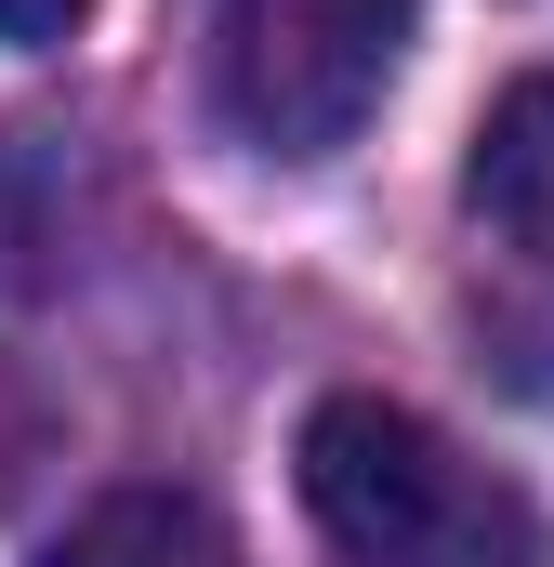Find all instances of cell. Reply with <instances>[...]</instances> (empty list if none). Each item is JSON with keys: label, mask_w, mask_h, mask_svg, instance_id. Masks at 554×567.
Segmentation results:
<instances>
[{"label": "cell", "mask_w": 554, "mask_h": 567, "mask_svg": "<svg viewBox=\"0 0 554 567\" xmlns=\"http://www.w3.org/2000/svg\"><path fill=\"white\" fill-rule=\"evenodd\" d=\"M422 0H212V106L265 158H330L370 133Z\"/></svg>", "instance_id": "7a4b0ae2"}, {"label": "cell", "mask_w": 554, "mask_h": 567, "mask_svg": "<svg viewBox=\"0 0 554 567\" xmlns=\"http://www.w3.org/2000/svg\"><path fill=\"white\" fill-rule=\"evenodd\" d=\"M290 462H304V515L330 528L343 567H554L542 502L397 396H317Z\"/></svg>", "instance_id": "6da1fadb"}, {"label": "cell", "mask_w": 554, "mask_h": 567, "mask_svg": "<svg viewBox=\"0 0 554 567\" xmlns=\"http://www.w3.org/2000/svg\"><path fill=\"white\" fill-rule=\"evenodd\" d=\"M462 185H475L489 238H502V251H529V265L554 278V66H542V80H515V93L475 120Z\"/></svg>", "instance_id": "3957f363"}, {"label": "cell", "mask_w": 554, "mask_h": 567, "mask_svg": "<svg viewBox=\"0 0 554 567\" xmlns=\"http://www.w3.org/2000/svg\"><path fill=\"white\" fill-rule=\"evenodd\" d=\"M80 13H93V0H0V53H53Z\"/></svg>", "instance_id": "5b68a950"}, {"label": "cell", "mask_w": 554, "mask_h": 567, "mask_svg": "<svg viewBox=\"0 0 554 567\" xmlns=\"http://www.w3.org/2000/svg\"><path fill=\"white\" fill-rule=\"evenodd\" d=\"M40 567H238V555H225V528L185 488H106Z\"/></svg>", "instance_id": "277c9868"}]
</instances>
